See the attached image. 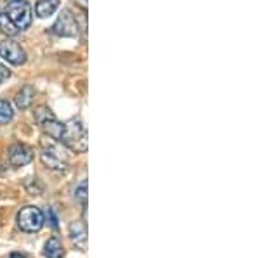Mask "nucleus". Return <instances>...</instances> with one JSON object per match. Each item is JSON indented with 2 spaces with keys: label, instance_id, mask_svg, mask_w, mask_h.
<instances>
[{
  "label": "nucleus",
  "instance_id": "obj_3",
  "mask_svg": "<svg viewBox=\"0 0 260 258\" xmlns=\"http://www.w3.org/2000/svg\"><path fill=\"white\" fill-rule=\"evenodd\" d=\"M35 122L39 123V127L44 130V134L50 137L54 140H61L62 135V127L64 123H61L59 120L56 118V115L52 113L47 107H37L35 109Z\"/></svg>",
  "mask_w": 260,
  "mask_h": 258
},
{
  "label": "nucleus",
  "instance_id": "obj_18",
  "mask_svg": "<svg viewBox=\"0 0 260 258\" xmlns=\"http://www.w3.org/2000/svg\"><path fill=\"white\" fill-rule=\"evenodd\" d=\"M11 258H28L26 255H23V253H12Z\"/></svg>",
  "mask_w": 260,
  "mask_h": 258
},
{
  "label": "nucleus",
  "instance_id": "obj_14",
  "mask_svg": "<svg viewBox=\"0 0 260 258\" xmlns=\"http://www.w3.org/2000/svg\"><path fill=\"white\" fill-rule=\"evenodd\" d=\"M12 118H14V111H12L11 102L6 99H0V123H9Z\"/></svg>",
  "mask_w": 260,
  "mask_h": 258
},
{
  "label": "nucleus",
  "instance_id": "obj_7",
  "mask_svg": "<svg viewBox=\"0 0 260 258\" xmlns=\"http://www.w3.org/2000/svg\"><path fill=\"white\" fill-rule=\"evenodd\" d=\"M52 31L59 36H77L78 35V23L70 11H62L57 21L54 23Z\"/></svg>",
  "mask_w": 260,
  "mask_h": 258
},
{
  "label": "nucleus",
  "instance_id": "obj_16",
  "mask_svg": "<svg viewBox=\"0 0 260 258\" xmlns=\"http://www.w3.org/2000/svg\"><path fill=\"white\" fill-rule=\"evenodd\" d=\"M44 217H47V222L50 224V227H52V229L59 227V224H57V217H56V213H54L52 208H47V210H45Z\"/></svg>",
  "mask_w": 260,
  "mask_h": 258
},
{
  "label": "nucleus",
  "instance_id": "obj_12",
  "mask_svg": "<svg viewBox=\"0 0 260 258\" xmlns=\"http://www.w3.org/2000/svg\"><path fill=\"white\" fill-rule=\"evenodd\" d=\"M62 244L57 238H50L47 243H45L44 248V255L45 258H62Z\"/></svg>",
  "mask_w": 260,
  "mask_h": 258
},
{
  "label": "nucleus",
  "instance_id": "obj_15",
  "mask_svg": "<svg viewBox=\"0 0 260 258\" xmlns=\"http://www.w3.org/2000/svg\"><path fill=\"white\" fill-rule=\"evenodd\" d=\"M75 198H77L78 201H82L83 208H87V180H83L82 184L77 187V191H75Z\"/></svg>",
  "mask_w": 260,
  "mask_h": 258
},
{
  "label": "nucleus",
  "instance_id": "obj_5",
  "mask_svg": "<svg viewBox=\"0 0 260 258\" xmlns=\"http://www.w3.org/2000/svg\"><path fill=\"white\" fill-rule=\"evenodd\" d=\"M44 222V211L37 206H24L18 213V227L23 232H39Z\"/></svg>",
  "mask_w": 260,
  "mask_h": 258
},
{
  "label": "nucleus",
  "instance_id": "obj_8",
  "mask_svg": "<svg viewBox=\"0 0 260 258\" xmlns=\"http://www.w3.org/2000/svg\"><path fill=\"white\" fill-rule=\"evenodd\" d=\"M33 160V151L24 144H14L9 149V161L12 166H24Z\"/></svg>",
  "mask_w": 260,
  "mask_h": 258
},
{
  "label": "nucleus",
  "instance_id": "obj_11",
  "mask_svg": "<svg viewBox=\"0 0 260 258\" xmlns=\"http://www.w3.org/2000/svg\"><path fill=\"white\" fill-rule=\"evenodd\" d=\"M59 9V0H39L35 6V12L39 18H49Z\"/></svg>",
  "mask_w": 260,
  "mask_h": 258
},
{
  "label": "nucleus",
  "instance_id": "obj_10",
  "mask_svg": "<svg viewBox=\"0 0 260 258\" xmlns=\"http://www.w3.org/2000/svg\"><path fill=\"white\" fill-rule=\"evenodd\" d=\"M33 97H35V89L30 85H24L23 89L16 94V106L19 109H28L33 102Z\"/></svg>",
  "mask_w": 260,
  "mask_h": 258
},
{
  "label": "nucleus",
  "instance_id": "obj_1",
  "mask_svg": "<svg viewBox=\"0 0 260 258\" xmlns=\"http://www.w3.org/2000/svg\"><path fill=\"white\" fill-rule=\"evenodd\" d=\"M40 148H42V161L45 166H49L50 170L56 172H64L68 168V155L62 149L59 140H54L50 137L44 135L40 139Z\"/></svg>",
  "mask_w": 260,
  "mask_h": 258
},
{
  "label": "nucleus",
  "instance_id": "obj_17",
  "mask_svg": "<svg viewBox=\"0 0 260 258\" xmlns=\"http://www.w3.org/2000/svg\"><path fill=\"white\" fill-rule=\"evenodd\" d=\"M7 78H11V71L2 64V62H0V83H4Z\"/></svg>",
  "mask_w": 260,
  "mask_h": 258
},
{
  "label": "nucleus",
  "instance_id": "obj_19",
  "mask_svg": "<svg viewBox=\"0 0 260 258\" xmlns=\"http://www.w3.org/2000/svg\"><path fill=\"white\" fill-rule=\"evenodd\" d=\"M80 4H82V7H85V0H80Z\"/></svg>",
  "mask_w": 260,
  "mask_h": 258
},
{
  "label": "nucleus",
  "instance_id": "obj_9",
  "mask_svg": "<svg viewBox=\"0 0 260 258\" xmlns=\"http://www.w3.org/2000/svg\"><path fill=\"white\" fill-rule=\"evenodd\" d=\"M70 238L78 249H87V227L83 222H71L70 224Z\"/></svg>",
  "mask_w": 260,
  "mask_h": 258
},
{
  "label": "nucleus",
  "instance_id": "obj_2",
  "mask_svg": "<svg viewBox=\"0 0 260 258\" xmlns=\"http://www.w3.org/2000/svg\"><path fill=\"white\" fill-rule=\"evenodd\" d=\"M61 144L77 153H87L89 140H87V128L80 118H71L70 122L64 123L61 135Z\"/></svg>",
  "mask_w": 260,
  "mask_h": 258
},
{
  "label": "nucleus",
  "instance_id": "obj_4",
  "mask_svg": "<svg viewBox=\"0 0 260 258\" xmlns=\"http://www.w3.org/2000/svg\"><path fill=\"white\" fill-rule=\"evenodd\" d=\"M6 14L18 30H26L31 24V7L26 0H11L6 6Z\"/></svg>",
  "mask_w": 260,
  "mask_h": 258
},
{
  "label": "nucleus",
  "instance_id": "obj_6",
  "mask_svg": "<svg viewBox=\"0 0 260 258\" xmlns=\"http://www.w3.org/2000/svg\"><path fill=\"white\" fill-rule=\"evenodd\" d=\"M0 56L14 66H21L26 62V52H24V49L14 40L0 42Z\"/></svg>",
  "mask_w": 260,
  "mask_h": 258
},
{
  "label": "nucleus",
  "instance_id": "obj_13",
  "mask_svg": "<svg viewBox=\"0 0 260 258\" xmlns=\"http://www.w3.org/2000/svg\"><path fill=\"white\" fill-rule=\"evenodd\" d=\"M0 31L6 33V35L9 36H14L16 33H18L19 30L14 26V23L9 19V16L6 14V12H0Z\"/></svg>",
  "mask_w": 260,
  "mask_h": 258
}]
</instances>
